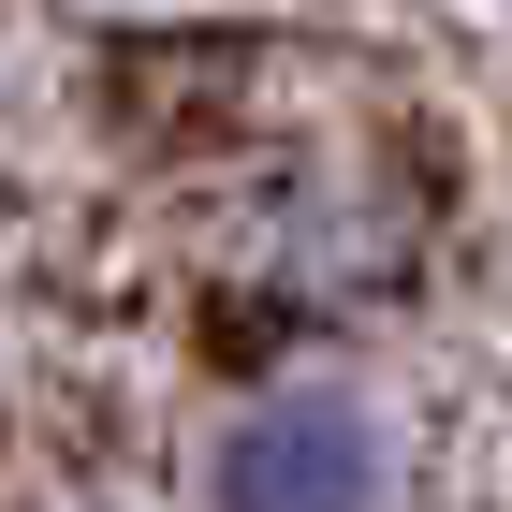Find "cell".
Returning <instances> with one entry per match:
<instances>
[{
	"label": "cell",
	"mask_w": 512,
	"mask_h": 512,
	"mask_svg": "<svg viewBox=\"0 0 512 512\" xmlns=\"http://www.w3.org/2000/svg\"><path fill=\"white\" fill-rule=\"evenodd\" d=\"M381 483H395V454L366 425V395H322V381L235 410L205 454V512H381Z\"/></svg>",
	"instance_id": "1"
}]
</instances>
